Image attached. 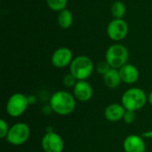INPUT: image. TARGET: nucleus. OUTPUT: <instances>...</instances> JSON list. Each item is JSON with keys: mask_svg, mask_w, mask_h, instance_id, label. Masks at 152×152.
Segmentation results:
<instances>
[{"mask_svg": "<svg viewBox=\"0 0 152 152\" xmlns=\"http://www.w3.org/2000/svg\"><path fill=\"white\" fill-rule=\"evenodd\" d=\"M129 57L128 50L121 44H114L110 45L105 54V61L112 69H119L127 63Z\"/></svg>", "mask_w": 152, "mask_h": 152, "instance_id": "4", "label": "nucleus"}, {"mask_svg": "<svg viewBox=\"0 0 152 152\" xmlns=\"http://www.w3.org/2000/svg\"><path fill=\"white\" fill-rule=\"evenodd\" d=\"M125 152H145L146 144L142 137L131 134L126 137L123 143Z\"/></svg>", "mask_w": 152, "mask_h": 152, "instance_id": "11", "label": "nucleus"}, {"mask_svg": "<svg viewBox=\"0 0 152 152\" xmlns=\"http://www.w3.org/2000/svg\"><path fill=\"white\" fill-rule=\"evenodd\" d=\"M9 127H8V125L7 123L4 120V119H1L0 120V137L2 139L4 138H6L7 136V134L9 132Z\"/></svg>", "mask_w": 152, "mask_h": 152, "instance_id": "21", "label": "nucleus"}, {"mask_svg": "<svg viewBox=\"0 0 152 152\" xmlns=\"http://www.w3.org/2000/svg\"><path fill=\"white\" fill-rule=\"evenodd\" d=\"M28 102V98L23 94H13L6 103V112L12 118L20 117L27 110Z\"/></svg>", "mask_w": 152, "mask_h": 152, "instance_id": "5", "label": "nucleus"}, {"mask_svg": "<svg viewBox=\"0 0 152 152\" xmlns=\"http://www.w3.org/2000/svg\"><path fill=\"white\" fill-rule=\"evenodd\" d=\"M70 73L79 81L86 80L94 71L93 61L85 55H80L73 59L69 65Z\"/></svg>", "mask_w": 152, "mask_h": 152, "instance_id": "3", "label": "nucleus"}, {"mask_svg": "<svg viewBox=\"0 0 152 152\" xmlns=\"http://www.w3.org/2000/svg\"><path fill=\"white\" fill-rule=\"evenodd\" d=\"M128 33V25L123 19H113L107 27V34L113 41L123 40Z\"/></svg>", "mask_w": 152, "mask_h": 152, "instance_id": "7", "label": "nucleus"}, {"mask_svg": "<svg viewBox=\"0 0 152 152\" xmlns=\"http://www.w3.org/2000/svg\"><path fill=\"white\" fill-rule=\"evenodd\" d=\"M93 87L86 80H79L77 82L76 86L73 88V95L74 97L82 102H88L93 97Z\"/></svg>", "mask_w": 152, "mask_h": 152, "instance_id": "10", "label": "nucleus"}, {"mask_svg": "<svg viewBox=\"0 0 152 152\" xmlns=\"http://www.w3.org/2000/svg\"><path fill=\"white\" fill-rule=\"evenodd\" d=\"M68 0H46L48 7L54 12H61L66 9Z\"/></svg>", "mask_w": 152, "mask_h": 152, "instance_id": "17", "label": "nucleus"}, {"mask_svg": "<svg viewBox=\"0 0 152 152\" xmlns=\"http://www.w3.org/2000/svg\"><path fill=\"white\" fill-rule=\"evenodd\" d=\"M77 81H78V80H77L71 73L66 75V76L64 77V78H63V84H64V86H67V87H71V86L74 87V86H76V84H77Z\"/></svg>", "mask_w": 152, "mask_h": 152, "instance_id": "19", "label": "nucleus"}, {"mask_svg": "<svg viewBox=\"0 0 152 152\" xmlns=\"http://www.w3.org/2000/svg\"><path fill=\"white\" fill-rule=\"evenodd\" d=\"M118 71L120 74L121 81L125 84L132 85L134 84L139 79V76H140L139 70L133 64L126 63L123 67H121L118 69Z\"/></svg>", "mask_w": 152, "mask_h": 152, "instance_id": "12", "label": "nucleus"}, {"mask_svg": "<svg viewBox=\"0 0 152 152\" xmlns=\"http://www.w3.org/2000/svg\"><path fill=\"white\" fill-rule=\"evenodd\" d=\"M110 69H112V68L110 66V64H109L106 61H101L100 63H98V64H97V67H96V70H97V72H98L99 74L102 75V76H104L108 71H110Z\"/></svg>", "mask_w": 152, "mask_h": 152, "instance_id": "18", "label": "nucleus"}, {"mask_svg": "<svg viewBox=\"0 0 152 152\" xmlns=\"http://www.w3.org/2000/svg\"><path fill=\"white\" fill-rule=\"evenodd\" d=\"M30 135V129L25 123H16L10 129L6 136L7 142L15 146L25 143Z\"/></svg>", "mask_w": 152, "mask_h": 152, "instance_id": "6", "label": "nucleus"}, {"mask_svg": "<svg viewBox=\"0 0 152 152\" xmlns=\"http://www.w3.org/2000/svg\"><path fill=\"white\" fill-rule=\"evenodd\" d=\"M50 107L58 115H69L76 108V98L67 91L55 92L50 99Z\"/></svg>", "mask_w": 152, "mask_h": 152, "instance_id": "1", "label": "nucleus"}, {"mask_svg": "<svg viewBox=\"0 0 152 152\" xmlns=\"http://www.w3.org/2000/svg\"><path fill=\"white\" fill-rule=\"evenodd\" d=\"M110 12L114 19H122L126 12V4L121 1H115L111 5Z\"/></svg>", "mask_w": 152, "mask_h": 152, "instance_id": "16", "label": "nucleus"}, {"mask_svg": "<svg viewBox=\"0 0 152 152\" xmlns=\"http://www.w3.org/2000/svg\"><path fill=\"white\" fill-rule=\"evenodd\" d=\"M103 82H104V85L110 89L117 88L122 82L118 69H110V70L108 71L103 76Z\"/></svg>", "mask_w": 152, "mask_h": 152, "instance_id": "14", "label": "nucleus"}, {"mask_svg": "<svg viewBox=\"0 0 152 152\" xmlns=\"http://www.w3.org/2000/svg\"><path fill=\"white\" fill-rule=\"evenodd\" d=\"M73 61V54L68 47L58 48L52 55V63L55 68L62 69L69 65Z\"/></svg>", "mask_w": 152, "mask_h": 152, "instance_id": "9", "label": "nucleus"}, {"mask_svg": "<svg viewBox=\"0 0 152 152\" xmlns=\"http://www.w3.org/2000/svg\"><path fill=\"white\" fill-rule=\"evenodd\" d=\"M148 101L145 92L138 87H133L126 90L121 99V104L126 110L137 111L144 107Z\"/></svg>", "mask_w": 152, "mask_h": 152, "instance_id": "2", "label": "nucleus"}, {"mask_svg": "<svg viewBox=\"0 0 152 152\" xmlns=\"http://www.w3.org/2000/svg\"><path fill=\"white\" fill-rule=\"evenodd\" d=\"M57 21L59 26L63 29H68L71 27L73 23V15L71 12L68 9H64L59 12Z\"/></svg>", "mask_w": 152, "mask_h": 152, "instance_id": "15", "label": "nucleus"}, {"mask_svg": "<svg viewBox=\"0 0 152 152\" xmlns=\"http://www.w3.org/2000/svg\"><path fill=\"white\" fill-rule=\"evenodd\" d=\"M126 109L122 104L112 103L110 104L104 110V117L110 122H118L124 118Z\"/></svg>", "mask_w": 152, "mask_h": 152, "instance_id": "13", "label": "nucleus"}, {"mask_svg": "<svg viewBox=\"0 0 152 152\" xmlns=\"http://www.w3.org/2000/svg\"><path fill=\"white\" fill-rule=\"evenodd\" d=\"M41 145L45 152H62L64 149L62 138L53 132H49L44 135Z\"/></svg>", "mask_w": 152, "mask_h": 152, "instance_id": "8", "label": "nucleus"}, {"mask_svg": "<svg viewBox=\"0 0 152 152\" xmlns=\"http://www.w3.org/2000/svg\"><path fill=\"white\" fill-rule=\"evenodd\" d=\"M148 102H150V104L152 106V91L150 93V94L148 95Z\"/></svg>", "mask_w": 152, "mask_h": 152, "instance_id": "22", "label": "nucleus"}, {"mask_svg": "<svg viewBox=\"0 0 152 152\" xmlns=\"http://www.w3.org/2000/svg\"><path fill=\"white\" fill-rule=\"evenodd\" d=\"M135 119V111H132V110H126V112L124 114V118H123V120L130 125V124H133L134 121Z\"/></svg>", "mask_w": 152, "mask_h": 152, "instance_id": "20", "label": "nucleus"}]
</instances>
